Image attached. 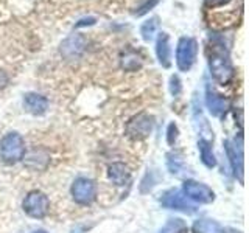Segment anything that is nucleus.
<instances>
[{
    "label": "nucleus",
    "instance_id": "20",
    "mask_svg": "<svg viewBox=\"0 0 249 233\" xmlns=\"http://www.w3.org/2000/svg\"><path fill=\"white\" fill-rule=\"evenodd\" d=\"M170 92L173 97H178L181 93V81H179V78L176 75L170 78Z\"/></svg>",
    "mask_w": 249,
    "mask_h": 233
},
{
    "label": "nucleus",
    "instance_id": "15",
    "mask_svg": "<svg viewBox=\"0 0 249 233\" xmlns=\"http://www.w3.org/2000/svg\"><path fill=\"white\" fill-rule=\"evenodd\" d=\"M120 64L122 68H124L126 72H136V70L142 67V59H140V56L134 50H128L124 51V54H122Z\"/></svg>",
    "mask_w": 249,
    "mask_h": 233
},
{
    "label": "nucleus",
    "instance_id": "12",
    "mask_svg": "<svg viewBox=\"0 0 249 233\" xmlns=\"http://www.w3.org/2000/svg\"><path fill=\"white\" fill-rule=\"evenodd\" d=\"M156 54L162 67L168 68L171 66V49H170V37L167 33H159L156 41Z\"/></svg>",
    "mask_w": 249,
    "mask_h": 233
},
{
    "label": "nucleus",
    "instance_id": "24",
    "mask_svg": "<svg viewBox=\"0 0 249 233\" xmlns=\"http://www.w3.org/2000/svg\"><path fill=\"white\" fill-rule=\"evenodd\" d=\"M83 23H78L76 27H80V25H86V19L84 20H81ZM92 23H95V19H88V25H92Z\"/></svg>",
    "mask_w": 249,
    "mask_h": 233
},
{
    "label": "nucleus",
    "instance_id": "3",
    "mask_svg": "<svg viewBox=\"0 0 249 233\" xmlns=\"http://www.w3.org/2000/svg\"><path fill=\"white\" fill-rule=\"evenodd\" d=\"M198 42L193 37H181L176 47V64L181 72H189L196 61Z\"/></svg>",
    "mask_w": 249,
    "mask_h": 233
},
{
    "label": "nucleus",
    "instance_id": "1",
    "mask_svg": "<svg viewBox=\"0 0 249 233\" xmlns=\"http://www.w3.org/2000/svg\"><path fill=\"white\" fill-rule=\"evenodd\" d=\"M209 68L213 80L226 85L232 81L233 78V67L229 61L228 53H226L223 44H213L212 53H209Z\"/></svg>",
    "mask_w": 249,
    "mask_h": 233
},
{
    "label": "nucleus",
    "instance_id": "7",
    "mask_svg": "<svg viewBox=\"0 0 249 233\" xmlns=\"http://www.w3.org/2000/svg\"><path fill=\"white\" fill-rule=\"evenodd\" d=\"M184 194L189 199L199 202V204H210L215 199V193L207 185L199 183L196 181H185L184 182Z\"/></svg>",
    "mask_w": 249,
    "mask_h": 233
},
{
    "label": "nucleus",
    "instance_id": "10",
    "mask_svg": "<svg viewBox=\"0 0 249 233\" xmlns=\"http://www.w3.org/2000/svg\"><path fill=\"white\" fill-rule=\"evenodd\" d=\"M86 39L81 34H72L61 44V54L66 59H75L84 51Z\"/></svg>",
    "mask_w": 249,
    "mask_h": 233
},
{
    "label": "nucleus",
    "instance_id": "19",
    "mask_svg": "<svg viewBox=\"0 0 249 233\" xmlns=\"http://www.w3.org/2000/svg\"><path fill=\"white\" fill-rule=\"evenodd\" d=\"M160 233H187V225L182 219H170L162 227Z\"/></svg>",
    "mask_w": 249,
    "mask_h": 233
},
{
    "label": "nucleus",
    "instance_id": "13",
    "mask_svg": "<svg viewBox=\"0 0 249 233\" xmlns=\"http://www.w3.org/2000/svg\"><path fill=\"white\" fill-rule=\"evenodd\" d=\"M206 104H207V109L209 112L215 115V116H220L226 112V109H228V101L223 95H218L213 90H210V87H207V92H206Z\"/></svg>",
    "mask_w": 249,
    "mask_h": 233
},
{
    "label": "nucleus",
    "instance_id": "2",
    "mask_svg": "<svg viewBox=\"0 0 249 233\" xmlns=\"http://www.w3.org/2000/svg\"><path fill=\"white\" fill-rule=\"evenodd\" d=\"M25 154V143L18 132H10L0 140V157L6 163L19 162Z\"/></svg>",
    "mask_w": 249,
    "mask_h": 233
},
{
    "label": "nucleus",
    "instance_id": "14",
    "mask_svg": "<svg viewBox=\"0 0 249 233\" xmlns=\"http://www.w3.org/2000/svg\"><path fill=\"white\" fill-rule=\"evenodd\" d=\"M109 179L115 183V185H124L129 182V177H131V173L128 166L124 165V163H112L111 166H109Z\"/></svg>",
    "mask_w": 249,
    "mask_h": 233
},
{
    "label": "nucleus",
    "instance_id": "11",
    "mask_svg": "<svg viewBox=\"0 0 249 233\" xmlns=\"http://www.w3.org/2000/svg\"><path fill=\"white\" fill-rule=\"evenodd\" d=\"M23 107L25 111L33 115H44L49 109V100L39 93L30 92L23 97Z\"/></svg>",
    "mask_w": 249,
    "mask_h": 233
},
{
    "label": "nucleus",
    "instance_id": "5",
    "mask_svg": "<svg viewBox=\"0 0 249 233\" xmlns=\"http://www.w3.org/2000/svg\"><path fill=\"white\" fill-rule=\"evenodd\" d=\"M72 196L78 204L88 205L90 202L95 200L97 198V185L93 181L88 177L76 179L72 185Z\"/></svg>",
    "mask_w": 249,
    "mask_h": 233
},
{
    "label": "nucleus",
    "instance_id": "6",
    "mask_svg": "<svg viewBox=\"0 0 249 233\" xmlns=\"http://www.w3.org/2000/svg\"><path fill=\"white\" fill-rule=\"evenodd\" d=\"M153 126H154L153 116L146 114H139L126 124V134L128 137L134 140H142L151 134Z\"/></svg>",
    "mask_w": 249,
    "mask_h": 233
},
{
    "label": "nucleus",
    "instance_id": "16",
    "mask_svg": "<svg viewBox=\"0 0 249 233\" xmlns=\"http://www.w3.org/2000/svg\"><path fill=\"white\" fill-rule=\"evenodd\" d=\"M198 150H199V154H201V160L202 163L207 166V168H213L216 165V159L213 155V151H212V146L207 142V140L201 138L198 142Z\"/></svg>",
    "mask_w": 249,
    "mask_h": 233
},
{
    "label": "nucleus",
    "instance_id": "21",
    "mask_svg": "<svg viewBox=\"0 0 249 233\" xmlns=\"http://www.w3.org/2000/svg\"><path fill=\"white\" fill-rule=\"evenodd\" d=\"M158 2H159V0H146V2H145L143 5H140V6H139V10L136 11V14H137V16H143V14H146L148 11L151 10V8H154L156 5H158Z\"/></svg>",
    "mask_w": 249,
    "mask_h": 233
},
{
    "label": "nucleus",
    "instance_id": "22",
    "mask_svg": "<svg viewBox=\"0 0 249 233\" xmlns=\"http://www.w3.org/2000/svg\"><path fill=\"white\" fill-rule=\"evenodd\" d=\"M176 138H178V126L175 123H171L168 126V143L173 145L176 142Z\"/></svg>",
    "mask_w": 249,
    "mask_h": 233
},
{
    "label": "nucleus",
    "instance_id": "18",
    "mask_svg": "<svg viewBox=\"0 0 249 233\" xmlns=\"http://www.w3.org/2000/svg\"><path fill=\"white\" fill-rule=\"evenodd\" d=\"M156 30H158V19H156V17L143 22L142 27H140V34H142L143 41L150 42L153 39V36H154V33H156Z\"/></svg>",
    "mask_w": 249,
    "mask_h": 233
},
{
    "label": "nucleus",
    "instance_id": "9",
    "mask_svg": "<svg viewBox=\"0 0 249 233\" xmlns=\"http://www.w3.org/2000/svg\"><path fill=\"white\" fill-rule=\"evenodd\" d=\"M162 205L167 207V208H173V210H179V212H184V213H195V207L190 205L187 202L185 196L178 190H170L163 194L162 198Z\"/></svg>",
    "mask_w": 249,
    "mask_h": 233
},
{
    "label": "nucleus",
    "instance_id": "25",
    "mask_svg": "<svg viewBox=\"0 0 249 233\" xmlns=\"http://www.w3.org/2000/svg\"><path fill=\"white\" fill-rule=\"evenodd\" d=\"M35 233H47V232H44V230H39V232H35Z\"/></svg>",
    "mask_w": 249,
    "mask_h": 233
},
{
    "label": "nucleus",
    "instance_id": "4",
    "mask_svg": "<svg viewBox=\"0 0 249 233\" xmlns=\"http://www.w3.org/2000/svg\"><path fill=\"white\" fill-rule=\"evenodd\" d=\"M23 210L31 217H44L50 210V200L41 191H31L23 200Z\"/></svg>",
    "mask_w": 249,
    "mask_h": 233
},
{
    "label": "nucleus",
    "instance_id": "17",
    "mask_svg": "<svg viewBox=\"0 0 249 233\" xmlns=\"http://www.w3.org/2000/svg\"><path fill=\"white\" fill-rule=\"evenodd\" d=\"M195 233H226L220 224L210 219H201L193 225Z\"/></svg>",
    "mask_w": 249,
    "mask_h": 233
},
{
    "label": "nucleus",
    "instance_id": "8",
    "mask_svg": "<svg viewBox=\"0 0 249 233\" xmlns=\"http://www.w3.org/2000/svg\"><path fill=\"white\" fill-rule=\"evenodd\" d=\"M224 148L226 152H228L233 174L238 177L240 182H243V146H241V143L237 145V142H232V140H226Z\"/></svg>",
    "mask_w": 249,
    "mask_h": 233
},
{
    "label": "nucleus",
    "instance_id": "23",
    "mask_svg": "<svg viewBox=\"0 0 249 233\" xmlns=\"http://www.w3.org/2000/svg\"><path fill=\"white\" fill-rule=\"evenodd\" d=\"M231 0H204L206 8H218V6H224L228 5Z\"/></svg>",
    "mask_w": 249,
    "mask_h": 233
}]
</instances>
